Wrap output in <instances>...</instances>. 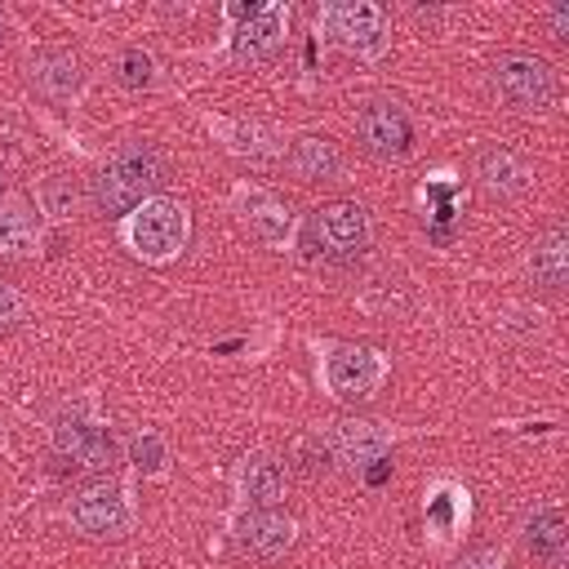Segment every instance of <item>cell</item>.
I'll list each match as a JSON object with an SVG mask.
<instances>
[{
    "label": "cell",
    "mask_w": 569,
    "mask_h": 569,
    "mask_svg": "<svg viewBox=\"0 0 569 569\" xmlns=\"http://www.w3.org/2000/svg\"><path fill=\"white\" fill-rule=\"evenodd\" d=\"M0 27H4V13H0Z\"/></svg>",
    "instance_id": "f1b7e54d"
},
{
    "label": "cell",
    "mask_w": 569,
    "mask_h": 569,
    "mask_svg": "<svg viewBox=\"0 0 569 569\" xmlns=\"http://www.w3.org/2000/svg\"><path fill=\"white\" fill-rule=\"evenodd\" d=\"M311 227H316V240H320L333 258H356V253L369 244V218H365V209L351 204V200H333V204L316 209Z\"/></svg>",
    "instance_id": "30bf717a"
},
{
    "label": "cell",
    "mask_w": 569,
    "mask_h": 569,
    "mask_svg": "<svg viewBox=\"0 0 569 569\" xmlns=\"http://www.w3.org/2000/svg\"><path fill=\"white\" fill-rule=\"evenodd\" d=\"M320 449H325L338 467L365 471V467H373V462H382V458H387L391 436H387L378 422H369V418H338V422L325 431Z\"/></svg>",
    "instance_id": "ba28073f"
},
{
    "label": "cell",
    "mask_w": 569,
    "mask_h": 569,
    "mask_svg": "<svg viewBox=\"0 0 569 569\" xmlns=\"http://www.w3.org/2000/svg\"><path fill=\"white\" fill-rule=\"evenodd\" d=\"M529 271H533V280H538L542 289H560V284L569 280V236H565L560 227H551V231L533 244Z\"/></svg>",
    "instance_id": "ac0fdd59"
},
{
    "label": "cell",
    "mask_w": 569,
    "mask_h": 569,
    "mask_svg": "<svg viewBox=\"0 0 569 569\" xmlns=\"http://www.w3.org/2000/svg\"><path fill=\"white\" fill-rule=\"evenodd\" d=\"M551 36L556 40H569V4H556L551 9Z\"/></svg>",
    "instance_id": "83f0119b"
},
{
    "label": "cell",
    "mask_w": 569,
    "mask_h": 569,
    "mask_svg": "<svg viewBox=\"0 0 569 569\" xmlns=\"http://www.w3.org/2000/svg\"><path fill=\"white\" fill-rule=\"evenodd\" d=\"M40 249V222L36 209L22 196H0V253L4 258H22Z\"/></svg>",
    "instance_id": "4fadbf2b"
},
{
    "label": "cell",
    "mask_w": 569,
    "mask_h": 569,
    "mask_svg": "<svg viewBox=\"0 0 569 569\" xmlns=\"http://www.w3.org/2000/svg\"><path fill=\"white\" fill-rule=\"evenodd\" d=\"M218 129H222V138H227V147H231L236 156H249V160L276 156V138H271V129H262V124L231 120V124H218Z\"/></svg>",
    "instance_id": "7402d4cb"
},
{
    "label": "cell",
    "mask_w": 569,
    "mask_h": 569,
    "mask_svg": "<svg viewBox=\"0 0 569 569\" xmlns=\"http://www.w3.org/2000/svg\"><path fill=\"white\" fill-rule=\"evenodd\" d=\"M320 22H325V31L342 44V49H351L356 58H382L387 53V18H382V9L378 4H369V0H347V4H325L320 9Z\"/></svg>",
    "instance_id": "277c9868"
},
{
    "label": "cell",
    "mask_w": 569,
    "mask_h": 569,
    "mask_svg": "<svg viewBox=\"0 0 569 569\" xmlns=\"http://www.w3.org/2000/svg\"><path fill=\"white\" fill-rule=\"evenodd\" d=\"M289 169H293L302 182H325V178H338L342 156H338V147H333L329 138L307 133V138H298V142L289 147Z\"/></svg>",
    "instance_id": "9a60e30c"
},
{
    "label": "cell",
    "mask_w": 569,
    "mask_h": 569,
    "mask_svg": "<svg viewBox=\"0 0 569 569\" xmlns=\"http://www.w3.org/2000/svg\"><path fill=\"white\" fill-rule=\"evenodd\" d=\"M240 498L253 502V507H276L280 493H284V471L271 462V458H249L240 467Z\"/></svg>",
    "instance_id": "d6986e66"
},
{
    "label": "cell",
    "mask_w": 569,
    "mask_h": 569,
    "mask_svg": "<svg viewBox=\"0 0 569 569\" xmlns=\"http://www.w3.org/2000/svg\"><path fill=\"white\" fill-rule=\"evenodd\" d=\"M124 244L142 262H169L187 244V209L169 196H151L124 213Z\"/></svg>",
    "instance_id": "7a4b0ae2"
},
{
    "label": "cell",
    "mask_w": 569,
    "mask_h": 569,
    "mask_svg": "<svg viewBox=\"0 0 569 569\" xmlns=\"http://www.w3.org/2000/svg\"><path fill=\"white\" fill-rule=\"evenodd\" d=\"M58 453H67L76 467H111L116 462V440L107 427L84 422V418H58L53 427Z\"/></svg>",
    "instance_id": "8fae6325"
},
{
    "label": "cell",
    "mask_w": 569,
    "mask_h": 569,
    "mask_svg": "<svg viewBox=\"0 0 569 569\" xmlns=\"http://www.w3.org/2000/svg\"><path fill=\"white\" fill-rule=\"evenodd\" d=\"M320 351H325L320 356V378H325L329 396H338V400H369L387 378V360L373 347L325 342Z\"/></svg>",
    "instance_id": "3957f363"
},
{
    "label": "cell",
    "mask_w": 569,
    "mask_h": 569,
    "mask_svg": "<svg viewBox=\"0 0 569 569\" xmlns=\"http://www.w3.org/2000/svg\"><path fill=\"white\" fill-rule=\"evenodd\" d=\"M525 547L542 560H556L565 551V511L560 507H538L525 520Z\"/></svg>",
    "instance_id": "44dd1931"
},
{
    "label": "cell",
    "mask_w": 569,
    "mask_h": 569,
    "mask_svg": "<svg viewBox=\"0 0 569 569\" xmlns=\"http://www.w3.org/2000/svg\"><path fill=\"white\" fill-rule=\"evenodd\" d=\"M427 525L445 538V533H453L462 520H467V489L462 485H453V480H436L431 485V493H427Z\"/></svg>",
    "instance_id": "ffe728a7"
},
{
    "label": "cell",
    "mask_w": 569,
    "mask_h": 569,
    "mask_svg": "<svg viewBox=\"0 0 569 569\" xmlns=\"http://www.w3.org/2000/svg\"><path fill=\"white\" fill-rule=\"evenodd\" d=\"M71 525L89 538H124L129 525H133L124 489L116 480H98V485L80 489L76 502H71Z\"/></svg>",
    "instance_id": "8992f818"
},
{
    "label": "cell",
    "mask_w": 569,
    "mask_h": 569,
    "mask_svg": "<svg viewBox=\"0 0 569 569\" xmlns=\"http://www.w3.org/2000/svg\"><path fill=\"white\" fill-rule=\"evenodd\" d=\"M18 316H22V293H18L13 284H4V280H0V329H4V325H13Z\"/></svg>",
    "instance_id": "484cf974"
},
{
    "label": "cell",
    "mask_w": 569,
    "mask_h": 569,
    "mask_svg": "<svg viewBox=\"0 0 569 569\" xmlns=\"http://www.w3.org/2000/svg\"><path fill=\"white\" fill-rule=\"evenodd\" d=\"M458 569H507V565H502V556H498V551H489V547H480V551H471V556H462V560H458Z\"/></svg>",
    "instance_id": "4316f807"
},
{
    "label": "cell",
    "mask_w": 569,
    "mask_h": 569,
    "mask_svg": "<svg viewBox=\"0 0 569 569\" xmlns=\"http://www.w3.org/2000/svg\"><path fill=\"white\" fill-rule=\"evenodd\" d=\"M493 89L516 111H542L556 98V76H551V67L542 58L507 53V58L493 62Z\"/></svg>",
    "instance_id": "5b68a950"
},
{
    "label": "cell",
    "mask_w": 569,
    "mask_h": 569,
    "mask_svg": "<svg viewBox=\"0 0 569 569\" xmlns=\"http://www.w3.org/2000/svg\"><path fill=\"white\" fill-rule=\"evenodd\" d=\"M44 196H49V213H58V218H67V213L76 209V187L67 191V187H62V178H53Z\"/></svg>",
    "instance_id": "d4e9b609"
},
{
    "label": "cell",
    "mask_w": 569,
    "mask_h": 569,
    "mask_svg": "<svg viewBox=\"0 0 569 569\" xmlns=\"http://www.w3.org/2000/svg\"><path fill=\"white\" fill-rule=\"evenodd\" d=\"M227 13L240 22L231 31V53L240 62H262L280 49L284 22H289V13L280 4H227Z\"/></svg>",
    "instance_id": "52a82bcc"
},
{
    "label": "cell",
    "mask_w": 569,
    "mask_h": 569,
    "mask_svg": "<svg viewBox=\"0 0 569 569\" xmlns=\"http://www.w3.org/2000/svg\"><path fill=\"white\" fill-rule=\"evenodd\" d=\"M31 84L44 93V98H76L80 93V62L62 49H40L31 58Z\"/></svg>",
    "instance_id": "5bb4252c"
},
{
    "label": "cell",
    "mask_w": 569,
    "mask_h": 569,
    "mask_svg": "<svg viewBox=\"0 0 569 569\" xmlns=\"http://www.w3.org/2000/svg\"><path fill=\"white\" fill-rule=\"evenodd\" d=\"M356 138H360V147H365L369 156L391 160V156H405V151H409L413 124H409V116H405L400 102L378 98V102H369V107L356 116Z\"/></svg>",
    "instance_id": "9c48e42d"
},
{
    "label": "cell",
    "mask_w": 569,
    "mask_h": 569,
    "mask_svg": "<svg viewBox=\"0 0 569 569\" xmlns=\"http://www.w3.org/2000/svg\"><path fill=\"white\" fill-rule=\"evenodd\" d=\"M480 182L493 196H516V191L529 187V169H525V160L511 147H489L480 156Z\"/></svg>",
    "instance_id": "e0dca14e"
},
{
    "label": "cell",
    "mask_w": 569,
    "mask_h": 569,
    "mask_svg": "<svg viewBox=\"0 0 569 569\" xmlns=\"http://www.w3.org/2000/svg\"><path fill=\"white\" fill-rule=\"evenodd\" d=\"M240 200H244V222L253 227L258 240L280 244V240L289 236L293 218H289V204H284V200H276V196H267V191H240Z\"/></svg>",
    "instance_id": "2e32d148"
},
{
    "label": "cell",
    "mask_w": 569,
    "mask_h": 569,
    "mask_svg": "<svg viewBox=\"0 0 569 569\" xmlns=\"http://www.w3.org/2000/svg\"><path fill=\"white\" fill-rule=\"evenodd\" d=\"M236 542L244 556H258V560H276L280 551H289L293 542V520L276 507H258L249 511L240 525H236Z\"/></svg>",
    "instance_id": "7c38bea8"
},
{
    "label": "cell",
    "mask_w": 569,
    "mask_h": 569,
    "mask_svg": "<svg viewBox=\"0 0 569 569\" xmlns=\"http://www.w3.org/2000/svg\"><path fill=\"white\" fill-rule=\"evenodd\" d=\"M169 178L164 160L156 147L147 142H124L120 151H111V160L98 169L93 178V196L102 213H129L133 204L151 200V191Z\"/></svg>",
    "instance_id": "6da1fadb"
},
{
    "label": "cell",
    "mask_w": 569,
    "mask_h": 569,
    "mask_svg": "<svg viewBox=\"0 0 569 569\" xmlns=\"http://www.w3.org/2000/svg\"><path fill=\"white\" fill-rule=\"evenodd\" d=\"M133 467H138V471H160V467H164V440H160L156 431L133 436Z\"/></svg>",
    "instance_id": "cb8c5ba5"
},
{
    "label": "cell",
    "mask_w": 569,
    "mask_h": 569,
    "mask_svg": "<svg viewBox=\"0 0 569 569\" xmlns=\"http://www.w3.org/2000/svg\"><path fill=\"white\" fill-rule=\"evenodd\" d=\"M120 80H124L129 89H147V84L156 80V62H151V53H142V49H124V58H120Z\"/></svg>",
    "instance_id": "603a6c76"
}]
</instances>
